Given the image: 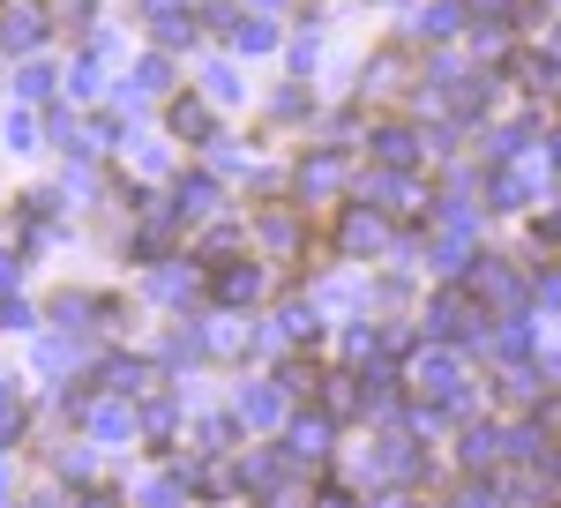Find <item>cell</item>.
<instances>
[{"mask_svg":"<svg viewBox=\"0 0 561 508\" xmlns=\"http://www.w3.org/2000/svg\"><path fill=\"white\" fill-rule=\"evenodd\" d=\"M8 434H15V389L0 381V441H8Z\"/></svg>","mask_w":561,"mask_h":508,"instance_id":"cell-13","label":"cell"},{"mask_svg":"<svg viewBox=\"0 0 561 508\" xmlns=\"http://www.w3.org/2000/svg\"><path fill=\"white\" fill-rule=\"evenodd\" d=\"M330 449V426L322 419H293V457H322Z\"/></svg>","mask_w":561,"mask_h":508,"instance_id":"cell-4","label":"cell"},{"mask_svg":"<svg viewBox=\"0 0 561 508\" xmlns=\"http://www.w3.org/2000/svg\"><path fill=\"white\" fill-rule=\"evenodd\" d=\"M449 31H457V8H449V0L427 8V38H449Z\"/></svg>","mask_w":561,"mask_h":508,"instance_id":"cell-11","label":"cell"},{"mask_svg":"<svg viewBox=\"0 0 561 508\" xmlns=\"http://www.w3.org/2000/svg\"><path fill=\"white\" fill-rule=\"evenodd\" d=\"M217 292H225V299H255V269H232V277H217Z\"/></svg>","mask_w":561,"mask_h":508,"instance_id":"cell-8","label":"cell"},{"mask_svg":"<svg viewBox=\"0 0 561 508\" xmlns=\"http://www.w3.org/2000/svg\"><path fill=\"white\" fill-rule=\"evenodd\" d=\"M15 90H23V97H45V90H53V76H45V68H23V76H15Z\"/></svg>","mask_w":561,"mask_h":508,"instance_id":"cell-12","label":"cell"},{"mask_svg":"<svg viewBox=\"0 0 561 508\" xmlns=\"http://www.w3.org/2000/svg\"><path fill=\"white\" fill-rule=\"evenodd\" d=\"M427 330H434V337H457V330H465V299L442 292V299L427 307Z\"/></svg>","mask_w":561,"mask_h":508,"instance_id":"cell-3","label":"cell"},{"mask_svg":"<svg viewBox=\"0 0 561 508\" xmlns=\"http://www.w3.org/2000/svg\"><path fill=\"white\" fill-rule=\"evenodd\" d=\"M375 150H382L389 165H404V158H412V135H404V127H382V135H375Z\"/></svg>","mask_w":561,"mask_h":508,"instance_id":"cell-5","label":"cell"},{"mask_svg":"<svg viewBox=\"0 0 561 508\" xmlns=\"http://www.w3.org/2000/svg\"><path fill=\"white\" fill-rule=\"evenodd\" d=\"M412 374H420V389H434V396H449V389H457V359H449V351H434V359H420Z\"/></svg>","mask_w":561,"mask_h":508,"instance_id":"cell-2","label":"cell"},{"mask_svg":"<svg viewBox=\"0 0 561 508\" xmlns=\"http://www.w3.org/2000/svg\"><path fill=\"white\" fill-rule=\"evenodd\" d=\"M38 23H45L38 8H8V15H0V38L23 53V45H38Z\"/></svg>","mask_w":561,"mask_h":508,"instance_id":"cell-1","label":"cell"},{"mask_svg":"<svg viewBox=\"0 0 561 508\" xmlns=\"http://www.w3.org/2000/svg\"><path fill=\"white\" fill-rule=\"evenodd\" d=\"M210 203H217L210 180H187V187H180V210H210Z\"/></svg>","mask_w":561,"mask_h":508,"instance_id":"cell-7","label":"cell"},{"mask_svg":"<svg viewBox=\"0 0 561 508\" xmlns=\"http://www.w3.org/2000/svg\"><path fill=\"white\" fill-rule=\"evenodd\" d=\"M240 412H248L255 426H270V419H277V396H270V389H255V396H240Z\"/></svg>","mask_w":561,"mask_h":508,"instance_id":"cell-6","label":"cell"},{"mask_svg":"<svg viewBox=\"0 0 561 508\" xmlns=\"http://www.w3.org/2000/svg\"><path fill=\"white\" fill-rule=\"evenodd\" d=\"M494 449H502V434H494V426H479V434H472V449H465V457H472V464H494Z\"/></svg>","mask_w":561,"mask_h":508,"instance_id":"cell-9","label":"cell"},{"mask_svg":"<svg viewBox=\"0 0 561 508\" xmlns=\"http://www.w3.org/2000/svg\"><path fill=\"white\" fill-rule=\"evenodd\" d=\"M322 508H352V494H337V486H330V494H322Z\"/></svg>","mask_w":561,"mask_h":508,"instance_id":"cell-14","label":"cell"},{"mask_svg":"<svg viewBox=\"0 0 561 508\" xmlns=\"http://www.w3.org/2000/svg\"><path fill=\"white\" fill-rule=\"evenodd\" d=\"M232 38H240V53H270V23H240Z\"/></svg>","mask_w":561,"mask_h":508,"instance_id":"cell-10","label":"cell"},{"mask_svg":"<svg viewBox=\"0 0 561 508\" xmlns=\"http://www.w3.org/2000/svg\"><path fill=\"white\" fill-rule=\"evenodd\" d=\"M83 508H113V501H105V494H98V501H83Z\"/></svg>","mask_w":561,"mask_h":508,"instance_id":"cell-15","label":"cell"}]
</instances>
